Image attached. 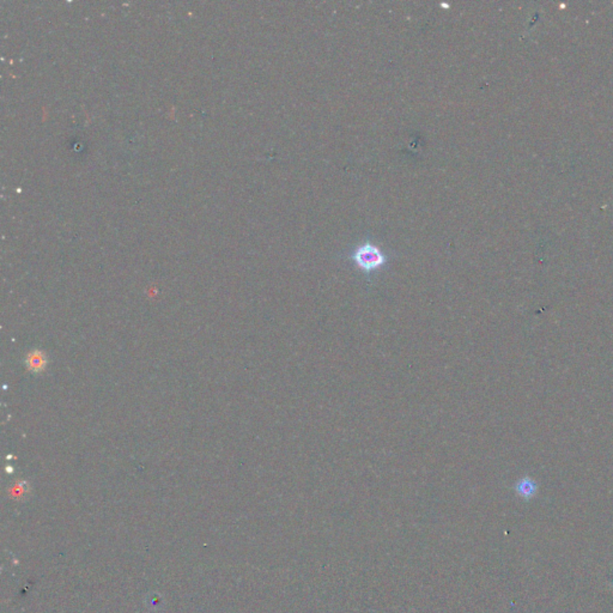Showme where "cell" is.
Segmentation results:
<instances>
[{
    "instance_id": "7a4b0ae2",
    "label": "cell",
    "mask_w": 613,
    "mask_h": 613,
    "mask_svg": "<svg viewBox=\"0 0 613 613\" xmlns=\"http://www.w3.org/2000/svg\"><path fill=\"white\" fill-rule=\"evenodd\" d=\"M26 363H28V368L33 372H41L46 367V356L41 351H34L28 356Z\"/></svg>"
},
{
    "instance_id": "6da1fadb",
    "label": "cell",
    "mask_w": 613,
    "mask_h": 613,
    "mask_svg": "<svg viewBox=\"0 0 613 613\" xmlns=\"http://www.w3.org/2000/svg\"><path fill=\"white\" fill-rule=\"evenodd\" d=\"M351 259L361 271L367 273L380 270L387 263L385 253L377 245H372L370 242H364L362 245H357L351 255Z\"/></svg>"
}]
</instances>
